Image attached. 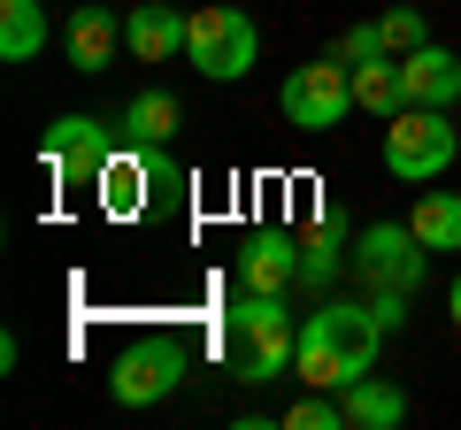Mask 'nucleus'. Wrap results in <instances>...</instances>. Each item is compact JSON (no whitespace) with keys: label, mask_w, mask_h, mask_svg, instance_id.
Wrapping results in <instances>:
<instances>
[{"label":"nucleus","mask_w":461,"mask_h":430,"mask_svg":"<svg viewBox=\"0 0 461 430\" xmlns=\"http://www.w3.org/2000/svg\"><path fill=\"white\" fill-rule=\"evenodd\" d=\"M377 346H384V323L369 315V300H323V308L300 323L293 377L308 384V392H346L354 377L377 369Z\"/></svg>","instance_id":"obj_1"},{"label":"nucleus","mask_w":461,"mask_h":430,"mask_svg":"<svg viewBox=\"0 0 461 430\" xmlns=\"http://www.w3.org/2000/svg\"><path fill=\"white\" fill-rule=\"evenodd\" d=\"M293 292H239L230 300V338H239V384H277L300 362V331H293Z\"/></svg>","instance_id":"obj_2"},{"label":"nucleus","mask_w":461,"mask_h":430,"mask_svg":"<svg viewBox=\"0 0 461 430\" xmlns=\"http://www.w3.org/2000/svg\"><path fill=\"white\" fill-rule=\"evenodd\" d=\"M185 54L208 85H239L262 54V31H254L247 8H193V31H185Z\"/></svg>","instance_id":"obj_3"},{"label":"nucleus","mask_w":461,"mask_h":430,"mask_svg":"<svg viewBox=\"0 0 461 430\" xmlns=\"http://www.w3.org/2000/svg\"><path fill=\"white\" fill-rule=\"evenodd\" d=\"M461 154V123H446V108H400L384 131V169L400 184H430Z\"/></svg>","instance_id":"obj_4"},{"label":"nucleus","mask_w":461,"mask_h":430,"mask_svg":"<svg viewBox=\"0 0 461 430\" xmlns=\"http://www.w3.org/2000/svg\"><path fill=\"white\" fill-rule=\"evenodd\" d=\"M277 108H285V123H293V131H339V123L354 116V69H346L339 54L300 62L293 77H285Z\"/></svg>","instance_id":"obj_5"},{"label":"nucleus","mask_w":461,"mask_h":430,"mask_svg":"<svg viewBox=\"0 0 461 430\" xmlns=\"http://www.w3.org/2000/svg\"><path fill=\"white\" fill-rule=\"evenodd\" d=\"M423 238L408 231V223H369L362 238H354V284L362 292H423Z\"/></svg>","instance_id":"obj_6"},{"label":"nucleus","mask_w":461,"mask_h":430,"mask_svg":"<svg viewBox=\"0 0 461 430\" xmlns=\"http://www.w3.org/2000/svg\"><path fill=\"white\" fill-rule=\"evenodd\" d=\"M177 384H185V346L177 338H147V346H131L108 369V392L123 399V408H154V399H169Z\"/></svg>","instance_id":"obj_7"},{"label":"nucleus","mask_w":461,"mask_h":430,"mask_svg":"<svg viewBox=\"0 0 461 430\" xmlns=\"http://www.w3.org/2000/svg\"><path fill=\"white\" fill-rule=\"evenodd\" d=\"M108 154H115V139H108V123H100V116H62V123H47L39 162H47L54 184H93Z\"/></svg>","instance_id":"obj_8"},{"label":"nucleus","mask_w":461,"mask_h":430,"mask_svg":"<svg viewBox=\"0 0 461 430\" xmlns=\"http://www.w3.org/2000/svg\"><path fill=\"white\" fill-rule=\"evenodd\" d=\"M400 93H408V108H454L461 100V54L454 47L400 54Z\"/></svg>","instance_id":"obj_9"},{"label":"nucleus","mask_w":461,"mask_h":430,"mask_svg":"<svg viewBox=\"0 0 461 430\" xmlns=\"http://www.w3.org/2000/svg\"><path fill=\"white\" fill-rule=\"evenodd\" d=\"M93 193H100V208H108L115 223H139V215H147V193H154V177H147V147H115L108 162H100Z\"/></svg>","instance_id":"obj_10"},{"label":"nucleus","mask_w":461,"mask_h":430,"mask_svg":"<svg viewBox=\"0 0 461 430\" xmlns=\"http://www.w3.org/2000/svg\"><path fill=\"white\" fill-rule=\"evenodd\" d=\"M239 284L247 292H293L300 284V238L293 231H254L239 254Z\"/></svg>","instance_id":"obj_11"},{"label":"nucleus","mask_w":461,"mask_h":430,"mask_svg":"<svg viewBox=\"0 0 461 430\" xmlns=\"http://www.w3.org/2000/svg\"><path fill=\"white\" fill-rule=\"evenodd\" d=\"M185 31H193V16L162 8V0H147V8L123 16V47H131L139 62H169V54H185Z\"/></svg>","instance_id":"obj_12"},{"label":"nucleus","mask_w":461,"mask_h":430,"mask_svg":"<svg viewBox=\"0 0 461 430\" xmlns=\"http://www.w3.org/2000/svg\"><path fill=\"white\" fill-rule=\"evenodd\" d=\"M62 47H69V62H77L85 77H108L115 47H123V23H115L108 8H77V16H69V31H62Z\"/></svg>","instance_id":"obj_13"},{"label":"nucleus","mask_w":461,"mask_h":430,"mask_svg":"<svg viewBox=\"0 0 461 430\" xmlns=\"http://www.w3.org/2000/svg\"><path fill=\"white\" fill-rule=\"evenodd\" d=\"M339 399H346V430H400L408 423V392L384 377H354Z\"/></svg>","instance_id":"obj_14"},{"label":"nucleus","mask_w":461,"mask_h":430,"mask_svg":"<svg viewBox=\"0 0 461 430\" xmlns=\"http://www.w3.org/2000/svg\"><path fill=\"white\" fill-rule=\"evenodd\" d=\"M346 262H354V238H346L339 215H323V223L300 238V284H308V292H323V284H339Z\"/></svg>","instance_id":"obj_15"},{"label":"nucleus","mask_w":461,"mask_h":430,"mask_svg":"<svg viewBox=\"0 0 461 430\" xmlns=\"http://www.w3.org/2000/svg\"><path fill=\"white\" fill-rule=\"evenodd\" d=\"M177 123H185V108H177L169 93H131L115 131L131 139V147H169V139H177Z\"/></svg>","instance_id":"obj_16"},{"label":"nucleus","mask_w":461,"mask_h":430,"mask_svg":"<svg viewBox=\"0 0 461 430\" xmlns=\"http://www.w3.org/2000/svg\"><path fill=\"white\" fill-rule=\"evenodd\" d=\"M47 47V0H0V62H32Z\"/></svg>","instance_id":"obj_17"},{"label":"nucleus","mask_w":461,"mask_h":430,"mask_svg":"<svg viewBox=\"0 0 461 430\" xmlns=\"http://www.w3.org/2000/svg\"><path fill=\"white\" fill-rule=\"evenodd\" d=\"M354 108H369V116H384V123H393L400 108H408V93H400V54L354 62Z\"/></svg>","instance_id":"obj_18"},{"label":"nucleus","mask_w":461,"mask_h":430,"mask_svg":"<svg viewBox=\"0 0 461 430\" xmlns=\"http://www.w3.org/2000/svg\"><path fill=\"white\" fill-rule=\"evenodd\" d=\"M408 231L423 238L430 254H461V193H423L408 215Z\"/></svg>","instance_id":"obj_19"},{"label":"nucleus","mask_w":461,"mask_h":430,"mask_svg":"<svg viewBox=\"0 0 461 430\" xmlns=\"http://www.w3.org/2000/svg\"><path fill=\"white\" fill-rule=\"evenodd\" d=\"M285 430H346V399L339 392H300L285 408Z\"/></svg>","instance_id":"obj_20"},{"label":"nucleus","mask_w":461,"mask_h":430,"mask_svg":"<svg viewBox=\"0 0 461 430\" xmlns=\"http://www.w3.org/2000/svg\"><path fill=\"white\" fill-rule=\"evenodd\" d=\"M384 54H415V47H430V23H423V8H384Z\"/></svg>","instance_id":"obj_21"},{"label":"nucleus","mask_w":461,"mask_h":430,"mask_svg":"<svg viewBox=\"0 0 461 430\" xmlns=\"http://www.w3.org/2000/svg\"><path fill=\"white\" fill-rule=\"evenodd\" d=\"M377 54H384V23H377V16L354 23V31L339 39V62H377Z\"/></svg>","instance_id":"obj_22"},{"label":"nucleus","mask_w":461,"mask_h":430,"mask_svg":"<svg viewBox=\"0 0 461 430\" xmlns=\"http://www.w3.org/2000/svg\"><path fill=\"white\" fill-rule=\"evenodd\" d=\"M362 300H369V315H377L384 331H400V323H408V300H415V292H362Z\"/></svg>","instance_id":"obj_23"},{"label":"nucleus","mask_w":461,"mask_h":430,"mask_svg":"<svg viewBox=\"0 0 461 430\" xmlns=\"http://www.w3.org/2000/svg\"><path fill=\"white\" fill-rule=\"evenodd\" d=\"M147 177H154V193H185V169L169 162L162 147H147Z\"/></svg>","instance_id":"obj_24"},{"label":"nucleus","mask_w":461,"mask_h":430,"mask_svg":"<svg viewBox=\"0 0 461 430\" xmlns=\"http://www.w3.org/2000/svg\"><path fill=\"white\" fill-rule=\"evenodd\" d=\"M446 308H454V323H461V277H454V292H446Z\"/></svg>","instance_id":"obj_25"}]
</instances>
